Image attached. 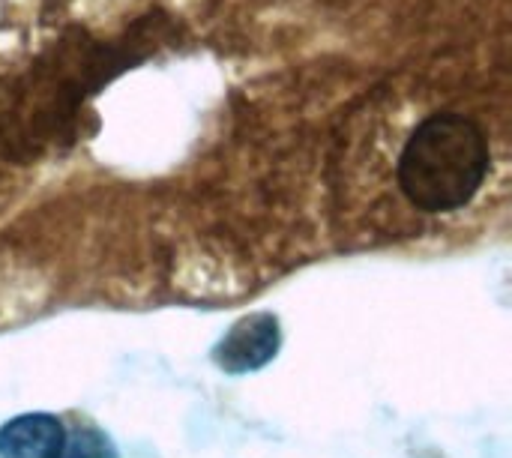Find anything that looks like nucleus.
<instances>
[{
    "instance_id": "nucleus-2",
    "label": "nucleus",
    "mask_w": 512,
    "mask_h": 458,
    "mask_svg": "<svg viewBox=\"0 0 512 458\" xmlns=\"http://www.w3.org/2000/svg\"><path fill=\"white\" fill-rule=\"evenodd\" d=\"M276 351H279V321L261 312L231 327V333L216 348V363L231 375H243L267 366L276 357Z\"/></svg>"
},
{
    "instance_id": "nucleus-1",
    "label": "nucleus",
    "mask_w": 512,
    "mask_h": 458,
    "mask_svg": "<svg viewBox=\"0 0 512 458\" xmlns=\"http://www.w3.org/2000/svg\"><path fill=\"white\" fill-rule=\"evenodd\" d=\"M489 171L483 129L465 114H432L408 138L399 159V183L408 201L426 213L465 207Z\"/></svg>"
},
{
    "instance_id": "nucleus-3",
    "label": "nucleus",
    "mask_w": 512,
    "mask_h": 458,
    "mask_svg": "<svg viewBox=\"0 0 512 458\" xmlns=\"http://www.w3.org/2000/svg\"><path fill=\"white\" fill-rule=\"evenodd\" d=\"M63 426L48 414H24L0 429V458H60Z\"/></svg>"
},
{
    "instance_id": "nucleus-4",
    "label": "nucleus",
    "mask_w": 512,
    "mask_h": 458,
    "mask_svg": "<svg viewBox=\"0 0 512 458\" xmlns=\"http://www.w3.org/2000/svg\"><path fill=\"white\" fill-rule=\"evenodd\" d=\"M60 458H117V450L102 432L81 429L72 438H66Z\"/></svg>"
}]
</instances>
